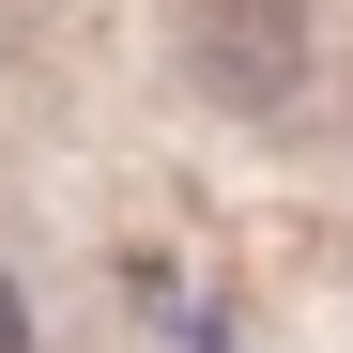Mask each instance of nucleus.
<instances>
[{
  "label": "nucleus",
  "mask_w": 353,
  "mask_h": 353,
  "mask_svg": "<svg viewBox=\"0 0 353 353\" xmlns=\"http://www.w3.org/2000/svg\"><path fill=\"white\" fill-rule=\"evenodd\" d=\"M185 62L215 108H292V77H307V16L292 0H200L185 16Z\"/></svg>",
  "instance_id": "nucleus-1"
},
{
  "label": "nucleus",
  "mask_w": 353,
  "mask_h": 353,
  "mask_svg": "<svg viewBox=\"0 0 353 353\" xmlns=\"http://www.w3.org/2000/svg\"><path fill=\"white\" fill-rule=\"evenodd\" d=\"M0 353H31V307H16V276H0Z\"/></svg>",
  "instance_id": "nucleus-2"
}]
</instances>
